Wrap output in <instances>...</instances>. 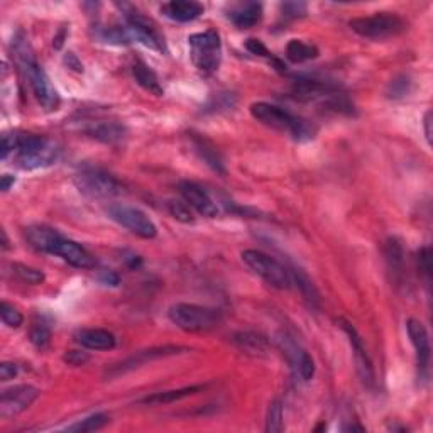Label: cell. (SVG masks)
Returning a JSON list of instances; mask_svg holds the SVG:
<instances>
[{
    "mask_svg": "<svg viewBox=\"0 0 433 433\" xmlns=\"http://www.w3.org/2000/svg\"><path fill=\"white\" fill-rule=\"evenodd\" d=\"M132 75H134L135 81L149 93L156 95V97H163L164 95L163 86H161L158 80V75H156L151 69V66H147L144 61H135V63L132 65Z\"/></svg>",
    "mask_w": 433,
    "mask_h": 433,
    "instance_id": "cell-22",
    "label": "cell"
},
{
    "mask_svg": "<svg viewBox=\"0 0 433 433\" xmlns=\"http://www.w3.org/2000/svg\"><path fill=\"white\" fill-rule=\"evenodd\" d=\"M246 49H247V51H249V53H253V55H255V56L273 58V55H271V53L267 51V48L264 46V44H262L259 39H254V38L247 39V41H246Z\"/></svg>",
    "mask_w": 433,
    "mask_h": 433,
    "instance_id": "cell-36",
    "label": "cell"
},
{
    "mask_svg": "<svg viewBox=\"0 0 433 433\" xmlns=\"http://www.w3.org/2000/svg\"><path fill=\"white\" fill-rule=\"evenodd\" d=\"M192 139H193V144H195L196 152L200 154V158L204 159L213 171L225 173L224 163H222V158L218 156V152L215 147H213V144L207 141L205 138H200V135H193Z\"/></svg>",
    "mask_w": 433,
    "mask_h": 433,
    "instance_id": "cell-24",
    "label": "cell"
},
{
    "mask_svg": "<svg viewBox=\"0 0 433 433\" xmlns=\"http://www.w3.org/2000/svg\"><path fill=\"white\" fill-rule=\"evenodd\" d=\"M65 38H66V34H65V29H61V32H60V34H58L56 38H55V41H53V46L60 49L61 46H63V39H65Z\"/></svg>",
    "mask_w": 433,
    "mask_h": 433,
    "instance_id": "cell-45",
    "label": "cell"
},
{
    "mask_svg": "<svg viewBox=\"0 0 433 433\" xmlns=\"http://www.w3.org/2000/svg\"><path fill=\"white\" fill-rule=\"evenodd\" d=\"M290 274H291L293 284H296V286L300 288V291H302L305 300H307V302L310 303L312 307L319 305L320 295H319V291H317L315 284L310 281V278H308V276L300 269H291Z\"/></svg>",
    "mask_w": 433,
    "mask_h": 433,
    "instance_id": "cell-26",
    "label": "cell"
},
{
    "mask_svg": "<svg viewBox=\"0 0 433 433\" xmlns=\"http://www.w3.org/2000/svg\"><path fill=\"white\" fill-rule=\"evenodd\" d=\"M88 354L81 352V350H69L65 356V361L68 362L69 366H84L85 362H88Z\"/></svg>",
    "mask_w": 433,
    "mask_h": 433,
    "instance_id": "cell-38",
    "label": "cell"
},
{
    "mask_svg": "<svg viewBox=\"0 0 433 433\" xmlns=\"http://www.w3.org/2000/svg\"><path fill=\"white\" fill-rule=\"evenodd\" d=\"M410 86H411V81L406 75L394 78V80L389 84V88H387V97H391V98L405 97V95L410 92Z\"/></svg>",
    "mask_w": 433,
    "mask_h": 433,
    "instance_id": "cell-34",
    "label": "cell"
},
{
    "mask_svg": "<svg viewBox=\"0 0 433 433\" xmlns=\"http://www.w3.org/2000/svg\"><path fill=\"white\" fill-rule=\"evenodd\" d=\"M418 266L420 271L427 276V279H430L432 266H430V249H428V247H423V249L418 253Z\"/></svg>",
    "mask_w": 433,
    "mask_h": 433,
    "instance_id": "cell-37",
    "label": "cell"
},
{
    "mask_svg": "<svg viewBox=\"0 0 433 433\" xmlns=\"http://www.w3.org/2000/svg\"><path fill=\"white\" fill-rule=\"evenodd\" d=\"M75 183L81 193L93 198H112L126 192L124 185L117 178L102 170H95V168H86L78 173Z\"/></svg>",
    "mask_w": 433,
    "mask_h": 433,
    "instance_id": "cell-9",
    "label": "cell"
},
{
    "mask_svg": "<svg viewBox=\"0 0 433 433\" xmlns=\"http://www.w3.org/2000/svg\"><path fill=\"white\" fill-rule=\"evenodd\" d=\"M319 56V48L303 43L300 39H291L286 46V58L291 63H305Z\"/></svg>",
    "mask_w": 433,
    "mask_h": 433,
    "instance_id": "cell-25",
    "label": "cell"
},
{
    "mask_svg": "<svg viewBox=\"0 0 433 433\" xmlns=\"http://www.w3.org/2000/svg\"><path fill=\"white\" fill-rule=\"evenodd\" d=\"M423 129H425V138H427L428 146H432V112H430V110H428V112L425 114Z\"/></svg>",
    "mask_w": 433,
    "mask_h": 433,
    "instance_id": "cell-41",
    "label": "cell"
},
{
    "mask_svg": "<svg viewBox=\"0 0 433 433\" xmlns=\"http://www.w3.org/2000/svg\"><path fill=\"white\" fill-rule=\"evenodd\" d=\"M406 330L408 335H410L411 344H413V347L416 350V364H418L420 378L423 379L428 373V364H430V356H432L428 332L422 321L415 319H410L406 321Z\"/></svg>",
    "mask_w": 433,
    "mask_h": 433,
    "instance_id": "cell-14",
    "label": "cell"
},
{
    "mask_svg": "<svg viewBox=\"0 0 433 433\" xmlns=\"http://www.w3.org/2000/svg\"><path fill=\"white\" fill-rule=\"evenodd\" d=\"M180 193L183 196L185 204L188 207L195 208L200 215L213 218L218 215V207L213 201V198L205 192L200 185L192 183V181H181L180 183Z\"/></svg>",
    "mask_w": 433,
    "mask_h": 433,
    "instance_id": "cell-15",
    "label": "cell"
},
{
    "mask_svg": "<svg viewBox=\"0 0 433 433\" xmlns=\"http://www.w3.org/2000/svg\"><path fill=\"white\" fill-rule=\"evenodd\" d=\"M15 178L11 175H2V178H0V189L2 192H9L11 187H14Z\"/></svg>",
    "mask_w": 433,
    "mask_h": 433,
    "instance_id": "cell-44",
    "label": "cell"
},
{
    "mask_svg": "<svg viewBox=\"0 0 433 433\" xmlns=\"http://www.w3.org/2000/svg\"><path fill=\"white\" fill-rule=\"evenodd\" d=\"M181 352H188L187 347H180V345H163V347H154L149 350H141V352L134 354V356L124 361L122 364H119L114 371H110V374H124L127 371L139 368V366L146 364V362L154 361V359L161 357H168V356H175V354Z\"/></svg>",
    "mask_w": 433,
    "mask_h": 433,
    "instance_id": "cell-17",
    "label": "cell"
},
{
    "mask_svg": "<svg viewBox=\"0 0 433 433\" xmlns=\"http://www.w3.org/2000/svg\"><path fill=\"white\" fill-rule=\"evenodd\" d=\"M109 420H110L109 415L97 413V415L88 416V418L81 420V422L72 425V427H68V428H66V430H68V432H75V433L98 432V430H102V428H104L107 423H109Z\"/></svg>",
    "mask_w": 433,
    "mask_h": 433,
    "instance_id": "cell-27",
    "label": "cell"
},
{
    "mask_svg": "<svg viewBox=\"0 0 433 433\" xmlns=\"http://www.w3.org/2000/svg\"><path fill=\"white\" fill-rule=\"evenodd\" d=\"M107 213L119 225L126 227L132 234L142 239H154L156 234H158V227L154 225V222L139 208L122 204H114L107 208Z\"/></svg>",
    "mask_w": 433,
    "mask_h": 433,
    "instance_id": "cell-10",
    "label": "cell"
},
{
    "mask_svg": "<svg viewBox=\"0 0 433 433\" xmlns=\"http://www.w3.org/2000/svg\"><path fill=\"white\" fill-rule=\"evenodd\" d=\"M126 22L131 39L139 41L144 46L154 49V51H166L164 36L154 20L146 18V15H142L138 11H129L126 12Z\"/></svg>",
    "mask_w": 433,
    "mask_h": 433,
    "instance_id": "cell-11",
    "label": "cell"
},
{
    "mask_svg": "<svg viewBox=\"0 0 433 433\" xmlns=\"http://www.w3.org/2000/svg\"><path fill=\"white\" fill-rule=\"evenodd\" d=\"M349 26L356 34L374 41L394 38L406 29L405 20L389 12H376L368 18H356L350 20Z\"/></svg>",
    "mask_w": 433,
    "mask_h": 433,
    "instance_id": "cell-8",
    "label": "cell"
},
{
    "mask_svg": "<svg viewBox=\"0 0 433 433\" xmlns=\"http://www.w3.org/2000/svg\"><path fill=\"white\" fill-rule=\"evenodd\" d=\"M27 242L41 253L60 255L69 266L78 269H90L95 266L93 255L75 241L61 236L56 229L46 225H32L26 229Z\"/></svg>",
    "mask_w": 433,
    "mask_h": 433,
    "instance_id": "cell-2",
    "label": "cell"
},
{
    "mask_svg": "<svg viewBox=\"0 0 433 433\" xmlns=\"http://www.w3.org/2000/svg\"><path fill=\"white\" fill-rule=\"evenodd\" d=\"M205 386L198 385V386H187L181 387V389H171V391H163V393H156L151 396H146L141 403L144 405H170V403L180 401V399L188 398V396H193L196 393H200Z\"/></svg>",
    "mask_w": 433,
    "mask_h": 433,
    "instance_id": "cell-23",
    "label": "cell"
},
{
    "mask_svg": "<svg viewBox=\"0 0 433 433\" xmlns=\"http://www.w3.org/2000/svg\"><path fill=\"white\" fill-rule=\"evenodd\" d=\"M168 319L185 332H210L220 325L222 312L201 305L176 303L168 310Z\"/></svg>",
    "mask_w": 433,
    "mask_h": 433,
    "instance_id": "cell-5",
    "label": "cell"
},
{
    "mask_svg": "<svg viewBox=\"0 0 433 433\" xmlns=\"http://www.w3.org/2000/svg\"><path fill=\"white\" fill-rule=\"evenodd\" d=\"M251 114L258 122L271 127V129L286 132L298 142L310 141L317 134V127L308 122L307 119L298 117V115L291 114L290 110L267 104V102H255V104L251 105Z\"/></svg>",
    "mask_w": 433,
    "mask_h": 433,
    "instance_id": "cell-3",
    "label": "cell"
},
{
    "mask_svg": "<svg viewBox=\"0 0 433 433\" xmlns=\"http://www.w3.org/2000/svg\"><path fill=\"white\" fill-rule=\"evenodd\" d=\"M236 344L246 352L261 354L266 350V340L255 333H239L236 335Z\"/></svg>",
    "mask_w": 433,
    "mask_h": 433,
    "instance_id": "cell-30",
    "label": "cell"
},
{
    "mask_svg": "<svg viewBox=\"0 0 433 433\" xmlns=\"http://www.w3.org/2000/svg\"><path fill=\"white\" fill-rule=\"evenodd\" d=\"M241 258L242 262L269 286L276 288V290H290L291 288L293 281L290 269L284 267L273 255L262 253V251L247 249L241 254Z\"/></svg>",
    "mask_w": 433,
    "mask_h": 433,
    "instance_id": "cell-6",
    "label": "cell"
},
{
    "mask_svg": "<svg viewBox=\"0 0 433 433\" xmlns=\"http://www.w3.org/2000/svg\"><path fill=\"white\" fill-rule=\"evenodd\" d=\"M166 18L173 20H178V22H189V20H195L204 14L205 9L201 4L193 2V0H173V2L164 4L161 7Z\"/></svg>",
    "mask_w": 433,
    "mask_h": 433,
    "instance_id": "cell-19",
    "label": "cell"
},
{
    "mask_svg": "<svg viewBox=\"0 0 433 433\" xmlns=\"http://www.w3.org/2000/svg\"><path fill=\"white\" fill-rule=\"evenodd\" d=\"M0 315H2V321L7 325V327L11 328H18L22 325L24 321V317L22 313H20L18 308L14 307V305L7 303V302H2V305H0Z\"/></svg>",
    "mask_w": 433,
    "mask_h": 433,
    "instance_id": "cell-32",
    "label": "cell"
},
{
    "mask_svg": "<svg viewBox=\"0 0 433 433\" xmlns=\"http://www.w3.org/2000/svg\"><path fill=\"white\" fill-rule=\"evenodd\" d=\"M339 324H340L342 330L347 333L350 345H352L359 376H361V379L366 382V385H373V382H374V368H373V362H371L368 350H366L364 344H362L361 335H359L357 330L352 327V324H349V321H345L344 319H340Z\"/></svg>",
    "mask_w": 433,
    "mask_h": 433,
    "instance_id": "cell-16",
    "label": "cell"
},
{
    "mask_svg": "<svg viewBox=\"0 0 433 433\" xmlns=\"http://www.w3.org/2000/svg\"><path fill=\"white\" fill-rule=\"evenodd\" d=\"M281 9L286 18H303V15H307V4L303 2H286L283 4Z\"/></svg>",
    "mask_w": 433,
    "mask_h": 433,
    "instance_id": "cell-35",
    "label": "cell"
},
{
    "mask_svg": "<svg viewBox=\"0 0 433 433\" xmlns=\"http://www.w3.org/2000/svg\"><path fill=\"white\" fill-rule=\"evenodd\" d=\"M39 389L31 385H19L2 391L0 396V416L4 420L18 416L26 411L38 399Z\"/></svg>",
    "mask_w": 433,
    "mask_h": 433,
    "instance_id": "cell-12",
    "label": "cell"
},
{
    "mask_svg": "<svg viewBox=\"0 0 433 433\" xmlns=\"http://www.w3.org/2000/svg\"><path fill=\"white\" fill-rule=\"evenodd\" d=\"M12 273H14L22 283L26 284H41L46 279V276L41 269H36V267L26 266V264L14 262L12 264Z\"/></svg>",
    "mask_w": 433,
    "mask_h": 433,
    "instance_id": "cell-28",
    "label": "cell"
},
{
    "mask_svg": "<svg viewBox=\"0 0 433 433\" xmlns=\"http://www.w3.org/2000/svg\"><path fill=\"white\" fill-rule=\"evenodd\" d=\"M262 18V6L258 2H246L239 4V6L232 7L229 12V19L239 29H251L259 22Z\"/></svg>",
    "mask_w": 433,
    "mask_h": 433,
    "instance_id": "cell-20",
    "label": "cell"
},
{
    "mask_svg": "<svg viewBox=\"0 0 433 433\" xmlns=\"http://www.w3.org/2000/svg\"><path fill=\"white\" fill-rule=\"evenodd\" d=\"M18 373L19 369L14 362H2V364H0V379H2V381H11V379L18 376Z\"/></svg>",
    "mask_w": 433,
    "mask_h": 433,
    "instance_id": "cell-39",
    "label": "cell"
},
{
    "mask_svg": "<svg viewBox=\"0 0 433 433\" xmlns=\"http://www.w3.org/2000/svg\"><path fill=\"white\" fill-rule=\"evenodd\" d=\"M85 134L105 144H115L126 138V129L117 122H95L85 127Z\"/></svg>",
    "mask_w": 433,
    "mask_h": 433,
    "instance_id": "cell-21",
    "label": "cell"
},
{
    "mask_svg": "<svg viewBox=\"0 0 433 433\" xmlns=\"http://www.w3.org/2000/svg\"><path fill=\"white\" fill-rule=\"evenodd\" d=\"M65 63L68 65V68L76 69V72H84V66H81L80 61H78V58L73 55V53H68V55L65 56Z\"/></svg>",
    "mask_w": 433,
    "mask_h": 433,
    "instance_id": "cell-43",
    "label": "cell"
},
{
    "mask_svg": "<svg viewBox=\"0 0 433 433\" xmlns=\"http://www.w3.org/2000/svg\"><path fill=\"white\" fill-rule=\"evenodd\" d=\"M168 210H170L171 215L178 222H183V224H192L193 222V215L192 212H189V207L187 204H183V201L178 200L168 201Z\"/></svg>",
    "mask_w": 433,
    "mask_h": 433,
    "instance_id": "cell-33",
    "label": "cell"
},
{
    "mask_svg": "<svg viewBox=\"0 0 433 433\" xmlns=\"http://www.w3.org/2000/svg\"><path fill=\"white\" fill-rule=\"evenodd\" d=\"M278 345L281 347L284 356L288 357L291 369L295 371V374L302 379V381H310V379L315 376V362H313L312 356L307 350L300 347L295 340H291L290 337L286 335L279 337Z\"/></svg>",
    "mask_w": 433,
    "mask_h": 433,
    "instance_id": "cell-13",
    "label": "cell"
},
{
    "mask_svg": "<svg viewBox=\"0 0 433 433\" xmlns=\"http://www.w3.org/2000/svg\"><path fill=\"white\" fill-rule=\"evenodd\" d=\"M192 63L205 75L217 72L222 61V41L217 31H205L188 38Z\"/></svg>",
    "mask_w": 433,
    "mask_h": 433,
    "instance_id": "cell-7",
    "label": "cell"
},
{
    "mask_svg": "<svg viewBox=\"0 0 433 433\" xmlns=\"http://www.w3.org/2000/svg\"><path fill=\"white\" fill-rule=\"evenodd\" d=\"M29 337H31V342L36 347L43 349L46 347L49 340H51V328H49V325L44 320H36L34 324H32Z\"/></svg>",
    "mask_w": 433,
    "mask_h": 433,
    "instance_id": "cell-31",
    "label": "cell"
},
{
    "mask_svg": "<svg viewBox=\"0 0 433 433\" xmlns=\"http://www.w3.org/2000/svg\"><path fill=\"white\" fill-rule=\"evenodd\" d=\"M100 281L104 284H110V286H117L119 284V276L114 271H104L100 274Z\"/></svg>",
    "mask_w": 433,
    "mask_h": 433,
    "instance_id": "cell-42",
    "label": "cell"
},
{
    "mask_svg": "<svg viewBox=\"0 0 433 433\" xmlns=\"http://www.w3.org/2000/svg\"><path fill=\"white\" fill-rule=\"evenodd\" d=\"M12 51H14L18 66L20 68V72H22V75L27 78L32 93H34L39 105L43 107L44 110H48V112L56 110L58 107H60V95H58L56 88L53 86L46 72H44L38 61H36L34 51H32L26 36H15L14 44H12Z\"/></svg>",
    "mask_w": 433,
    "mask_h": 433,
    "instance_id": "cell-1",
    "label": "cell"
},
{
    "mask_svg": "<svg viewBox=\"0 0 433 433\" xmlns=\"http://www.w3.org/2000/svg\"><path fill=\"white\" fill-rule=\"evenodd\" d=\"M76 344L90 350H112L117 344L112 332L104 328H84L75 333Z\"/></svg>",
    "mask_w": 433,
    "mask_h": 433,
    "instance_id": "cell-18",
    "label": "cell"
},
{
    "mask_svg": "<svg viewBox=\"0 0 433 433\" xmlns=\"http://www.w3.org/2000/svg\"><path fill=\"white\" fill-rule=\"evenodd\" d=\"M284 422H283V403L276 399L267 408L266 416V432L267 433H279L283 432Z\"/></svg>",
    "mask_w": 433,
    "mask_h": 433,
    "instance_id": "cell-29",
    "label": "cell"
},
{
    "mask_svg": "<svg viewBox=\"0 0 433 433\" xmlns=\"http://www.w3.org/2000/svg\"><path fill=\"white\" fill-rule=\"evenodd\" d=\"M15 163L22 170L46 168L58 159V144L44 135L15 134Z\"/></svg>",
    "mask_w": 433,
    "mask_h": 433,
    "instance_id": "cell-4",
    "label": "cell"
},
{
    "mask_svg": "<svg viewBox=\"0 0 433 433\" xmlns=\"http://www.w3.org/2000/svg\"><path fill=\"white\" fill-rule=\"evenodd\" d=\"M15 151V134H4L2 135V159H7L11 152Z\"/></svg>",
    "mask_w": 433,
    "mask_h": 433,
    "instance_id": "cell-40",
    "label": "cell"
},
{
    "mask_svg": "<svg viewBox=\"0 0 433 433\" xmlns=\"http://www.w3.org/2000/svg\"><path fill=\"white\" fill-rule=\"evenodd\" d=\"M2 242H4V249H9V241H7V236H6V230H2Z\"/></svg>",
    "mask_w": 433,
    "mask_h": 433,
    "instance_id": "cell-46",
    "label": "cell"
}]
</instances>
